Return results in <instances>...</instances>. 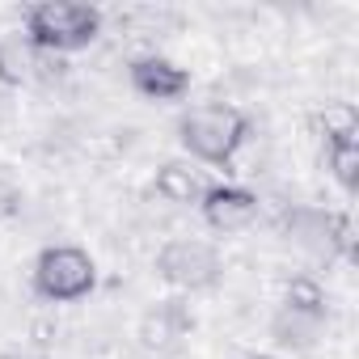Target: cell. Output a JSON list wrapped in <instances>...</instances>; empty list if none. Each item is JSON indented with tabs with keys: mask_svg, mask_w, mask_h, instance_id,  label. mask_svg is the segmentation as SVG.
Wrapping results in <instances>:
<instances>
[{
	"mask_svg": "<svg viewBox=\"0 0 359 359\" xmlns=\"http://www.w3.org/2000/svg\"><path fill=\"white\" fill-rule=\"evenodd\" d=\"M13 359H47V355H13Z\"/></svg>",
	"mask_w": 359,
	"mask_h": 359,
	"instance_id": "11",
	"label": "cell"
},
{
	"mask_svg": "<svg viewBox=\"0 0 359 359\" xmlns=\"http://www.w3.org/2000/svg\"><path fill=\"white\" fill-rule=\"evenodd\" d=\"M22 34L43 55H72L97 43L102 34V9L81 5V0H39L22 18Z\"/></svg>",
	"mask_w": 359,
	"mask_h": 359,
	"instance_id": "2",
	"label": "cell"
},
{
	"mask_svg": "<svg viewBox=\"0 0 359 359\" xmlns=\"http://www.w3.org/2000/svg\"><path fill=\"white\" fill-rule=\"evenodd\" d=\"M283 313H292V317H300V321H309V325L325 321V313H330L325 287H321L317 279H309V275L292 279V283L283 287Z\"/></svg>",
	"mask_w": 359,
	"mask_h": 359,
	"instance_id": "9",
	"label": "cell"
},
{
	"mask_svg": "<svg viewBox=\"0 0 359 359\" xmlns=\"http://www.w3.org/2000/svg\"><path fill=\"white\" fill-rule=\"evenodd\" d=\"M30 287L39 300L51 304H76L97 287V262L89 258V250L81 245H43L34 266H30Z\"/></svg>",
	"mask_w": 359,
	"mask_h": 359,
	"instance_id": "3",
	"label": "cell"
},
{
	"mask_svg": "<svg viewBox=\"0 0 359 359\" xmlns=\"http://www.w3.org/2000/svg\"><path fill=\"white\" fill-rule=\"evenodd\" d=\"M250 131H254L250 114L229 102H203V106L182 110V118H177L182 148L199 165H216V169H229L237 161V152L250 144Z\"/></svg>",
	"mask_w": 359,
	"mask_h": 359,
	"instance_id": "1",
	"label": "cell"
},
{
	"mask_svg": "<svg viewBox=\"0 0 359 359\" xmlns=\"http://www.w3.org/2000/svg\"><path fill=\"white\" fill-rule=\"evenodd\" d=\"M199 216L212 233H241L258 220V195L241 182H212L199 199Z\"/></svg>",
	"mask_w": 359,
	"mask_h": 359,
	"instance_id": "5",
	"label": "cell"
},
{
	"mask_svg": "<svg viewBox=\"0 0 359 359\" xmlns=\"http://www.w3.org/2000/svg\"><path fill=\"white\" fill-rule=\"evenodd\" d=\"M250 359H279V355H250Z\"/></svg>",
	"mask_w": 359,
	"mask_h": 359,
	"instance_id": "12",
	"label": "cell"
},
{
	"mask_svg": "<svg viewBox=\"0 0 359 359\" xmlns=\"http://www.w3.org/2000/svg\"><path fill=\"white\" fill-rule=\"evenodd\" d=\"M51 68H55V76H64L68 64H64L60 55H43V51H34V47L26 43L22 30H13V34L0 39V85L22 89V85H30L34 76H51Z\"/></svg>",
	"mask_w": 359,
	"mask_h": 359,
	"instance_id": "7",
	"label": "cell"
},
{
	"mask_svg": "<svg viewBox=\"0 0 359 359\" xmlns=\"http://www.w3.org/2000/svg\"><path fill=\"white\" fill-rule=\"evenodd\" d=\"M212 182L195 169V165H182V161H165L161 169H156V195L165 199V203H177V208H199V199H203V191H208Z\"/></svg>",
	"mask_w": 359,
	"mask_h": 359,
	"instance_id": "8",
	"label": "cell"
},
{
	"mask_svg": "<svg viewBox=\"0 0 359 359\" xmlns=\"http://www.w3.org/2000/svg\"><path fill=\"white\" fill-rule=\"evenodd\" d=\"M156 275L182 292H208L220 283L224 262L220 250L203 237H173L156 250Z\"/></svg>",
	"mask_w": 359,
	"mask_h": 359,
	"instance_id": "4",
	"label": "cell"
},
{
	"mask_svg": "<svg viewBox=\"0 0 359 359\" xmlns=\"http://www.w3.org/2000/svg\"><path fill=\"white\" fill-rule=\"evenodd\" d=\"M127 81L148 102H182L191 93V72L165 55H140L127 68Z\"/></svg>",
	"mask_w": 359,
	"mask_h": 359,
	"instance_id": "6",
	"label": "cell"
},
{
	"mask_svg": "<svg viewBox=\"0 0 359 359\" xmlns=\"http://www.w3.org/2000/svg\"><path fill=\"white\" fill-rule=\"evenodd\" d=\"M321 148H325L330 177L346 195H355V187H359V135H346V140H334V144H321Z\"/></svg>",
	"mask_w": 359,
	"mask_h": 359,
	"instance_id": "10",
	"label": "cell"
}]
</instances>
